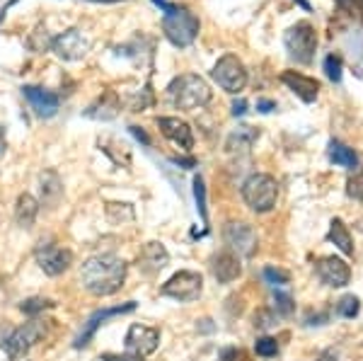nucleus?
<instances>
[{
	"instance_id": "obj_36",
	"label": "nucleus",
	"mask_w": 363,
	"mask_h": 361,
	"mask_svg": "<svg viewBox=\"0 0 363 361\" xmlns=\"http://www.w3.org/2000/svg\"><path fill=\"white\" fill-rule=\"evenodd\" d=\"M102 361H143V357H136V354H131V352H126V354L107 352V354H102Z\"/></svg>"
},
{
	"instance_id": "obj_6",
	"label": "nucleus",
	"mask_w": 363,
	"mask_h": 361,
	"mask_svg": "<svg viewBox=\"0 0 363 361\" xmlns=\"http://www.w3.org/2000/svg\"><path fill=\"white\" fill-rule=\"evenodd\" d=\"M284 44L289 56L294 58L296 63H313L315 58V49H318V32L310 22H296L289 32L284 34Z\"/></svg>"
},
{
	"instance_id": "obj_16",
	"label": "nucleus",
	"mask_w": 363,
	"mask_h": 361,
	"mask_svg": "<svg viewBox=\"0 0 363 361\" xmlns=\"http://www.w3.org/2000/svg\"><path fill=\"white\" fill-rule=\"evenodd\" d=\"M22 95L27 97V102L32 104V109L37 112V116H44V119L54 116L58 112V107H61V100H58V95H54V92H49V90H44V87L25 85V87H22Z\"/></svg>"
},
{
	"instance_id": "obj_31",
	"label": "nucleus",
	"mask_w": 363,
	"mask_h": 361,
	"mask_svg": "<svg viewBox=\"0 0 363 361\" xmlns=\"http://www.w3.org/2000/svg\"><path fill=\"white\" fill-rule=\"evenodd\" d=\"M337 311H339V316H342V318H356V316H359V311H361V304H359V299H356V296H344V299L339 301Z\"/></svg>"
},
{
	"instance_id": "obj_41",
	"label": "nucleus",
	"mask_w": 363,
	"mask_h": 361,
	"mask_svg": "<svg viewBox=\"0 0 363 361\" xmlns=\"http://www.w3.org/2000/svg\"><path fill=\"white\" fill-rule=\"evenodd\" d=\"M172 162H177V165H186V167H194L196 165L194 158H172Z\"/></svg>"
},
{
	"instance_id": "obj_17",
	"label": "nucleus",
	"mask_w": 363,
	"mask_h": 361,
	"mask_svg": "<svg viewBox=\"0 0 363 361\" xmlns=\"http://www.w3.org/2000/svg\"><path fill=\"white\" fill-rule=\"evenodd\" d=\"M169 262V255L162 243H148V245H143V250H140L138 255V270L143 272V274L153 277L157 274V272H162L167 267Z\"/></svg>"
},
{
	"instance_id": "obj_30",
	"label": "nucleus",
	"mask_w": 363,
	"mask_h": 361,
	"mask_svg": "<svg viewBox=\"0 0 363 361\" xmlns=\"http://www.w3.org/2000/svg\"><path fill=\"white\" fill-rule=\"evenodd\" d=\"M255 352H257V357H277L279 354V342L274 340V337H259V340L255 342Z\"/></svg>"
},
{
	"instance_id": "obj_18",
	"label": "nucleus",
	"mask_w": 363,
	"mask_h": 361,
	"mask_svg": "<svg viewBox=\"0 0 363 361\" xmlns=\"http://www.w3.org/2000/svg\"><path fill=\"white\" fill-rule=\"evenodd\" d=\"M281 80H284V83L289 85L291 90H294L296 95L301 97V100L306 102V104L318 100V95H320V83H318L315 78H308V75L296 73V71H286L284 75H281Z\"/></svg>"
},
{
	"instance_id": "obj_8",
	"label": "nucleus",
	"mask_w": 363,
	"mask_h": 361,
	"mask_svg": "<svg viewBox=\"0 0 363 361\" xmlns=\"http://www.w3.org/2000/svg\"><path fill=\"white\" fill-rule=\"evenodd\" d=\"M213 80L230 95H238L247 85V68L235 54H225L213 66Z\"/></svg>"
},
{
	"instance_id": "obj_9",
	"label": "nucleus",
	"mask_w": 363,
	"mask_h": 361,
	"mask_svg": "<svg viewBox=\"0 0 363 361\" xmlns=\"http://www.w3.org/2000/svg\"><path fill=\"white\" fill-rule=\"evenodd\" d=\"M51 51H54L61 61H80V58H85L87 51H90V39L83 34V29L70 27L63 34L54 37Z\"/></svg>"
},
{
	"instance_id": "obj_29",
	"label": "nucleus",
	"mask_w": 363,
	"mask_h": 361,
	"mask_svg": "<svg viewBox=\"0 0 363 361\" xmlns=\"http://www.w3.org/2000/svg\"><path fill=\"white\" fill-rule=\"evenodd\" d=\"M347 194L351 196V199L363 201V165H361V167H356L354 174L349 177V182H347Z\"/></svg>"
},
{
	"instance_id": "obj_27",
	"label": "nucleus",
	"mask_w": 363,
	"mask_h": 361,
	"mask_svg": "<svg viewBox=\"0 0 363 361\" xmlns=\"http://www.w3.org/2000/svg\"><path fill=\"white\" fill-rule=\"evenodd\" d=\"M49 308H54V301L42 299V296H34V299H27L20 304V311L25 313V316H32V318H37L39 313L49 311Z\"/></svg>"
},
{
	"instance_id": "obj_38",
	"label": "nucleus",
	"mask_w": 363,
	"mask_h": 361,
	"mask_svg": "<svg viewBox=\"0 0 363 361\" xmlns=\"http://www.w3.org/2000/svg\"><path fill=\"white\" fill-rule=\"evenodd\" d=\"M245 112H247V102H245V100L233 102V116H242Z\"/></svg>"
},
{
	"instance_id": "obj_24",
	"label": "nucleus",
	"mask_w": 363,
	"mask_h": 361,
	"mask_svg": "<svg viewBox=\"0 0 363 361\" xmlns=\"http://www.w3.org/2000/svg\"><path fill=\"white\" fill-rule=\"evenodd\" d=\"M99 150L102 153H107L109 158H112L116 165H124V167H128L131 165V153L126 150V145L124 143H119L116 138H112V136H104V138H99Z\"/></svg>"
},
{
	"instance_id": "obj_12",
	"label": "nucleus",
	"mask_w": 363,
	"mask_h": 361,
	"mask_svg": "<svg viewBox=\"0 0 363 361\" xmlns=\"http://www.w3.org/2000/svg\"><path fill=\"white\" fill-rule=\"evenodd\" d=\"M223 238L228 245H230V250H235L238 255H245V257L255 255L257 231L252 228L250 223H245V221H233V223H228L223 231Z\"/></svg>"
},
{
	"instance_id": "obj_32",
	"label": "nucleus",
	"mask_w": 363,
	"mask_h": 361,
	"mask_svg": "<svg viewBox=\"0 0 363 361\" xmlns=\"http://www.w3.org/2000/svg\"><path fill=\"white\" fill-rule=\"evenodd\" d=\"M342 71H344L342 58L335 56V54L325 58V73H327V78H330L332 83H339V80H342Z\"/></svg>"
},
{
	"instance_id": "obj_37",
	"label": "nucleus",
	"mask_w": 363,
	"mask_h": 361,
	"mask_svg": "<svg viewBox=\"0 0 363 361\" xmlns=\"http://www.w3.org/2000/svg\"><path fill=\"white\" fill-rule=\"evenodd\" d=\"M128 131L133 133V136L138 138L140 143H145V145H150V138H148V133H145L143 129H140V126H128Z\"/></svg>"
},
{
	"instance_id": "obj_34",
	"label": "nucleus",
	"mask_w": 363,
	"mask_h": 361,
	"mask_svg": "<svg viewBox=\"0 0 363 361\" xmlns=\"http://www.w3.org/2000/svg\"><path fill=\"white\" fill-rule=\"evenodd\" d=\"M264 279L269 284H277V287H284V284H289V274H286L284 270H274V267H267L264 270Z\"/></svg>"
},
{
	"instance_id": "obj_25",
	"label": "nucleus",
	"mask_w": 363,
	"mask_h": 361,
	"mask_svg": "<svg viewBox=\"0 0 363 361\" xmlns=\"http://www.w3.org/2000/svg\"><path fill=\"white\" fill-rule=\"evenodd\" d=\"M27 46L34 54H46V51H51V46H54V37H51L49 29L44 25H39V27H34V32H29Z\"/></svg>"
},
{
	"instance_id": "obj_39",
	"label": "nucleus",
	"mask_w": 363,
	"mask_h": 361,
	"mask_svg": "<svg viewBox=\"0 0 363 361\" xmlns=\"http://www.w3.org/2000/svg\"><path fill=\"white\" fill-rule=\"evenodd\" d=\"M257 109H259L262 114H269L272 109H277V104H274L272 100H259L257 102Z\"/></svg>"
},
{
	"instance_id": "obj_1",
	"label": "nucleus",
	"mask_w": 363,
	"mask_h": 361,
	"mask_svg": "<svg viewBox=\"0 0 363 361\" xmlns=\"http://www.w3.org/2000/svg\"><path fill=\"white\" fill-rule=\"evenodd\" d=\"M126 282V262L116 255H95L85 260L80 270V284L92 296H112Z\"/></svg>"
},
{
	"instance_id": "obj_19",
	"label": "nucleus",
	"mask_w": 363,
	"mask_h": 361,
	"mask_svg": "<svg viewBox=\"0 0 363 361\" xmlns=\"http://www.w3.org/2000/svg\"><path fill=\"white\" fill-rule=\"evenodd\" d=\"M119 109H121V100H119V95H116L114 90H104L102 95L97 97L95 102L87 107V116L90 119H99V121H112L116 119V114H119Z\"/></svg>"
},
{
	"instance_id": "obj_13",
	"label": "nucleus",
	"mask_w": 363,
	"mask_h": 361,
	"mask_svg": "<svg viewBox=\"0 0 363 361\" xmlns=\"http://www.w3.org/2000/svg\"><path fill=\"white\" fill-rule=\"evenodd\" d=\"M136 311V304L133 301H128V304L124 306H114V308H102V311H97V313H92L90 320L85 323V328H83V333L78 335V340H75V349H83L90 345V340L95 337V333L99 328H102L104 323H107L109 318H116V316H126V313H133Z\"/></svg>"
},
{
	"instance_id": "obj_11",
	"label": "nucleus",
	"mask_w": 363,
	"mask_h": 361,
	"mask_svg": "<svg viewBox=\"0 0 363 361\" xmlns=\"http://www.w3.org/2000/svg\"><path fill=\"white\" fill-rule=\"evenodd\" d=\"M160 347V330L148 328V325H131L126 333V352L136 357H148Z\"/></svg>"
},
{
	"instance_id": "obj_44",
	"label": "nucleus",
	"mask_w": 363,
	"mask_h": 361,
	"mask_svg": "<svg viewBox=\"0 0 363 361\" xmlns=\"http://www.w3.org/2000/svg\"><path fill=\"white\" fill-rule=\"evenodd\" d=\"M92 3H119V0H92Z\"/></svg>"
},
{
	"instance_id": "obj_10",
	"label": "nucleus",
	"mask_w": 363,
	"mask_h": 361,
	"mask_svg": "<svg viewBox=\"0 0 363 361\" xmlns=\"http://www.w3.org/2000/svg\"><path fill=\"white\" fill-rule=\"evenodd\" d=\"M34 260H37L39 270L49 277H58L73 265V252L66 248H58V245H39L34 250Z\"/></svg>"
},
{
	"instance_id": "obj_33",
	"label": "nucleus",
	"mask_w": 363,
	"mask_h": 361,
	"mask_svg": "<svg viewBox=\"0 0 363 361\" xmlns=\"http://www.w3.org/2000/svg\"><path fill=\"white\" fill-rule=\"evenodd\" d=\"M274 306H277V311L281 316H291V313H294V299H291L289 294H281V291L274 294Z\"/></svg>"
},
{
	"instance_id": "obj_4",
	"label": "nucleus",
	"mask_w": 363,
	"mask_h": 361,
	"mask_svg": "<svg viewBox=\"0 0 363 361\" xmlns=\"http://www.w3.org/2000/svg\"><path fill=\"white\" fill-rule=\"evenodd\" d=\"M242 199L252 209V211L269 213L274 206H277L279 182L272 177V174H264V172L252 174L247 182L242 184Z\"/></svg>"
},
{
	"instance_id": "obj_43",
	"label": "nucleus",
	"mask_w": 363,
	"mask_h": 361,
	"mask_svg": "<svg viewBox=\"0 0 363 361\" xmlns=\"http://www.w3.org/2000/svg\"><path fill=\"white\" fill-rule=\"evenodd\" d=\"M3 148H5V129L0 126V150H3Z\"/></svg>"
},
{
	"instance_id": "obj_23",
	"label": "nucleus",
	"mask_w": 363,
	"mask_h": 361,
	"mask_svg": "<svg viewBox=\"0 0 363 361\" xmlns=\"http://www.w3.org/2000/svg\"><path fill=\"white\" fill-rule=\"evenodd\" d=\"M327 153H330V160L339 167H349V170H354V167L359 165V155H356V150L349 148V145H344L342 141H332Z\"/></svg>"
},
{
	"instance_id": "obj_3",
	"label": "nucleus",
	"mask_w": 363,
	"mask_h": 361,
	"mask_svg": "<svg viewBox=\"0 0 363 361\" xmlns=\"http://www.w3.org/2000/svg\"><path fill=\"white\" fill-rule=\"evenodd\" d=\"M165 10V17H162V32L169 39V44L179 46H189L194 39L199 37V29H201V22L194 13H189L186 8H177V5H162Z\"/></svg>"
},
{
	"instance_id": "obj_15",
	"label": "nucleus",
	"mask_w": 363,
	"mask_h": 361,
	"mask_svg": "<svg viewBox=\"0 0 363 361\" xmlns=\"http://www.w3.org/2000/svg\"><path fill=\"white\" fill-rule=\"evenodd\" d=\"M157 129L162 131V136L169 138L172 143H177L182 150L194 148V133L186 121H182L179 116H157Z\"/></svg>"
},
{
	"instance_id": "obj_5",
	"label": "nucleus",
	"mask_w": 363,
	"mask_h": 361,
	"mask_svg": "<svg viewBox=\"0 0 363 361\" xmlns=\"http://www.w3.org/2000/svg\"><path fill=\"white\" fill-rule=\"evenodd\" d=\"M44 335H46V320H39V318H32L29 323L15 328L3 342V347H5V352H8L10 361H25L29 349L37 345Z\"/></svg>"
},
{
	"instance_id": "obj_28",
	"label": "nucleus",
	"mask_w": 363,
	"mask_h": 361,
	"mask_svg": "<svg viewBox=\"0 0 363 361\" xmlns=\"http://www.w3.org/2000/svg\"><path fill=\"white\" fill-rule=\"evenodd\" d=\"M194 199H196V209L201 213L203 223L208 221V206H206V184H203V177L196 174L194 177Z\"/></svg>"
},
{
	"instance_id": "obj_26",
	"label": "nucleus",
	"mask_w": 363,
	"mask_h": 361,
	"mask_svg": "<svg viewBox=\"0 0 363 361\" xmlns=\"http://www.w3.org/2000/svg\"><path fill=\"white\" fill-rule=\"evenodd\" d=\"M61 179H58L56 172H44L42 174V196H44V204L46 206H54L61 196Z\"/></svg>"
},
{
	"instance_id": "obj_2",
	"label": "nucleus",
	"mask_w": 363,
	"mask_h": 361,
	"mask_svg": "<svg viewBox=\"0 0 363 361\" xmlns=\"http://www.w3.org/2000/svg\"><path fill=\"white\" fill-rule=\"evenodd\" d=\"M167 100L182 112H194L211 102V87L201 75L184 73L174 78L167 87Z\"/></svg>"
},
{
	"instance_id": "obj_35",
	"label": "nucleus",
	"mask_w": 363,
	"mask_h": 361,
	"mask_svg": "<svg viewBox=\"0 0 363 361\" xmlns=\"http://www.w3.org/2000/svg\"><path fill=\"white\" fill-rule=\"evenodd\" d=\"M274 323H277V318H274V313H272V311H264V308H262L259 313H255V328L269 330Z\"/></svg>"
},
{
	"instance_id": "obj_7",
	"label": "nucleus",
	"mask_w": 363,
	"mask_h": 361,
	"mask_svg": "<svg viewBox=\"0 0 363 361\" xmlns=\"http://www.w3.org/2000/svg\"><path fill=\"white\" fill-rule=\"evenodd\" d=\"M203 291V277L199 272H191V270H184V272H177L174 277H169L165 284H162L160 294L167 296V299H174L179 304H191L201 296Z\"/></svg>"
},
{
	"instance_id": "obj_21",
	"label": "nucleus",
	"mask_w": 363,
	"mask_h": 361,
	"mask_svg": "<svg viewBox=\"0 0 363 361\" xmlns=\"http://www.w3.org/2000/svg\"><path fill=\"white\" fill-rule=\"evenodd\" d=\"M37 213H39V201L34 199L32 194H20V196H17V204H15L17 226H22V228H32L34 221H37Z\"/></svg>"
},
{
	"instance_id": "obj_14",
	"label": "nucleus",
	"mask_w": 363,
	"mask_h": 361,
	"mask_svg": "<svg viewBox=\"0 0 363 361\" xmlns=\"http://www.w3.org/2000/svg\"><path fill=\"white\" fill-rule=\"evenodd\" d=\"M315 272H318L322 284H327V287H335V289L347 287L349 279H351L349 265L344 260H339V257H320L318 265H315Z\"/></svg>"
},
{
	"instance_id": "obj_40",
	"label": "nucleus",
	"mask_w": 363,
	"mask_h": 361,
	"mask_svg": "<svg viewBox=\"0 0 363 361\" xmlns=\"http://www.w3.org/2000/svg\"><path fill=\"white\" fill-rule=\"evenodd\" d=\"M337 359H339V354L335 352V349H327V352H322L315 361H337Z\"/></svg>"
},
{
	"instance_id": "obj_22",
	"label": "nucleus",
	"mask_w": 363,
	"mask_h": 361,
	"mask_svg": "<svg viewBox=\"0 0 363 361\" xmlns=\"http://www.w3.org/2000/svg\"><path fill=\"white\" fill-rule=\"evenodd\" d=\"M327 240L335 243L344 255H354V238H351L349 228L344 226L342 218H335L330 223V233H327Z\"/></svg>"
},
{
	"instance_id": "obj_20",
	"label": "nucleus",
	"mask_w": 363,
	"mask_h": 361,
	"mask_svg": "<svg viewBox=\"0 0 363 361\" xmlns=\"http://www.w3.org/2000/svg\"><path fill=\"white\" fill-rule=\"evenodd\" d=\"M211 270H213V277L220 284H230L242 274V265H240V257L235 252H220L218 257H213Z\"/></svg>"
},
{
	"instance_id": "obj_42",
	"label": "nucleus",
	"mask_w": 363,
	"mask_h": 361,
	"mask_svg": "<svg viewBox=\"0 0 363 361\" xmlns=\"http://www.w3.org/2000/svg\"><path fill=\"white\" fill-rule=\"evenodd\" d=\"M296 3L301 5V8L306 10V13H310V10H313V8H310V3H308V0H296Z\"/></svg>"
}]
</instances>
